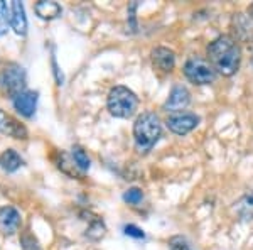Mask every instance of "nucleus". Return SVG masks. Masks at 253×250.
I'll list each match as a JSON object with an SVG mask.
<instances>
[{
	"mask_svg": "<svg viewBox=\"0 0 253 250\" xmlns=\"http://www.w3.org/2000/svg\"><path fill=\"white\" fill-rule=\"evenodd\" d=\"M208 61L216 73L233 76L242 64V48L238 41L228 34L218 36L208 44Z\"/></svg>",
	"mask_w": 253,
	"mask_h": 250,
	"instance_id": "nucleus-1",
	"label": "nucleus"
},
{
	"mask_svg": "<svg viewBox=\"0 0 253 250\" xmlns=\"http://www.w3.org/2000/svg\"><path fill=\"white\" fill-rule=\"evenodd\" d=\"M162 135V124L159 115L145 112L133 124V141L138 154H149Z\"/></svg>",
	"mask_w": 253,
	"mask_h": 250,
	"instance_id": "nucleus-2",
	"label": "nucleus"
},
{
	"mask_svg": "<svg viewBox=\"0 0 253 250\" xmlns=\"http://www.w3.org/2000/svg\"><path fill=\"white\" fill-rule=\"evenodd\" d=\"M108 112L117 118H130L138 108V98L126 87H115L110 90L107 98Z\"/></svg>",
	"mask_w": 253,
	"mask_h": 250,
	"instance_id": "nucleus-3",
	"label": "nucleus"
},
{
	"mask_svg": "<svg viewBox=\"0 0 253 250\" xmlns=\"http://www.w3.org/2000/svg\"><path fill=\"white\" fill-rule=\"evenodd\" d=\"M184 75L194 85H211L216 78L214 68L201 56H191L184 63Z\"/></svg>",
	"mask_w": 253,
	"mask_h": 250,
	"instance_id": "nucleus-4",
	"label": "nucleus"
},
{
	"mask_svg": "<svg viewBox=\"0 0 253 250\" xmlns=\"http://www.w3.org/2000/svg\"><path fill=\"white\" fill-rule=\"evenodd\" d=\"M26 71L19 64H9L0 69V93L14 98L19 93L26 92Z\"/></svg>",
	"mask_w": 253,
	"mask_h": 250,
	"instance_id": "nucleus-5",
	"label": "nucleus"
},
{
	"mask_svg": "<svg viewBox=\"0 0 253 250\" xmlns=\"http://www.w3.org/2000/svg\"><path fill=\"white\" fill-rule=\"evenodd\" d=\"M199 122H201L199 115H196L193 112H186V110L169 113V117L166 118L167 129L175 135H186L193 132L196 127L199 125Z\"/></svg>",
	"mask_w": 253,
	"mask_h": 250,
	"instance_id": "nucleus-6",
	"label": "nucleus"
},
{
	"mask_svg": "<svg viewBox=\"0 0 253 250\" xmlns=\"http://www.w3.org/2000/svg\"><path fill=\"white\" fill-rule=\"evenodd\" d=\"M5 14L9 17V24L12 29L17 32L19 36L27 34V17L26 10H24L22 2L19 0H12V2H5Z\"/></svg>",
	"mask_w": 253,
	"mask_h": 250,
	"instance_id": "nucleus-7",
	"label": "nucleus"
},
{
	"mask_svg": "<svg viewBox=\"0 0 253 250\" xmlns=\"http://www.w3.org/2000/svg\"><path fill=\"white\" fill-rule=\"evenodd\" d=\"M189 103H191L189 90L186 87H182V85H174L169 93V97H167L166 103H164V110L169 113L182 112Z\"/></svg>",
	"mask_w": 253,
	"mask_h": 250,
	"instance_id": "nucleus-8",
	"label": "nucleus"
},
{
	"mask_svg": "<svg viewBox=\"0 0 253 250\" xmlns=\"http://www.w3.org/2000/svg\"><path fill=\"white\" fill-rule=\"evenodd\" d=\"M231 29L236 41H242V43H253V19L250 15L238 12L231 19Z\"/></svg>",
	"mask_w": 253,
	"mask_h": 250,
	"instance_id": "nucleus-9",
	"label": "nucleus"
},
{
	"mask_svg": "<svg viewBox=\"0 0 253 250\" xmlns=\"http://www.w3.org/2000/svg\"><path fill=\"white\" fill-rule=\"evenodd\" d=\"M150 58H152L154 68H157L162 73H170L175 68V52L169 48H154L152 52H150Z\"/></svg>",
	"mask_w": 253,
	"mask_h": 250,
	"instance_id": "nucleus-10",
	"label": "nucleus"
},
{
	"mask_svg": "<svg viewBox=\"0 0 253 250\" xmlns=\"http://www.w3.org/2000/svg\"><path fill=\"white\" fill-rule=\"evenodd\" d=\"M0 132L14 139H27V129L15 117L0 108Z\"/></svg>",
	"mask_w": 253,
	"mask_h": 250,
	"instance_id": "nucleus-11",
	"label": "nucleus"
},
{
	"mask_svg": "<svg viewBox=\"0 0 253 250\" xmlns=\"http://www.w3.org/2000/svg\"><path fill=\"white\" fill-rule=\"evenodd\" d=\"M38 97H39L38 92H29V90H26V92L19 93V95H15L12 98V103H14L15 110H17L20 115L32 117L36 112V106H38Z\"/></svg>",
	"mask_w": 253,
	"mask_h": 250,
	"instance_id": "nucleus-12",
	"label": "nucleus"
},
{
	"mask_svg": "<svg viewBox=\"0 0 253 250\" xmlns=\"http://www.w3.org/2000/svg\"><path fill=\"white\" fill-rule=\"evenodd\" d=\"M20 223H22L20 213L14 206L0 208V230L5 233V235H12V233L17 232Z\"/></svg>",
	"mask_w": 253,
	"mask_h": 250,
	"instance_id": "nucleus-13",
	"label": "nucleus"
},
{
	"mask_svg": "<svg viewBox=\"0 0 253 250\" xmlns=\"http://www.w3.org/2000/svg\"><path fill=\"white\" fill-rule=\"evenodd\" d=\"M34 10H36V14L44 20H52V19L59 17L61 12H63L59 3L52 2V0H41V2H38L34 5Z\"/></svg>",
	"mask_w": 253,
	"mask_h": 250,
	"instance_id": "nucleus-14",
	"label": "nucleus"
},
{
	"mask_svg": "<svg viewBox=\"0 0 253 250\" xmlns=\"http://www.w3.org/2000/svg\"><path fill=\"white\" fill-rule=\"evenodd\" d=\"M22 164H24V161H22V157H20V154L17 152V150L7 149L0 154V167H2L3 171H7V173H14V171H17Z\"/></svg>",
	"mask_w": 253,
	"mask_h": 250,
	"instance_id": "nucleus-15",
	"label": "nucleus"
},
{
	"mask_svg": "<svg viewBox=\"0 0 253 250\" xmlns=\"http://www.w3.org/2000/svg\"><path fill=\"white\" fill-rule=\"evenodd\" d=\"M236 213L243 221L253 220V191H248L247 195L242 196L238 203H236Z\"/></svg>",
	"mask_w": 253,
	"mask_h": 250,
	"instance_id": "nucleus-16",
	"label": "nucleus"
},
{
	"mask_svg": "<svg viewBox=\"0 0 253 250\" xmlns=\"http://www.w3.org/2000/svg\"><path fill=\"white\" fill-rule=\"evenodd\" d=\"M71 155H73V161H75V164H76V167H78V169H81V171H88L89 169V166H91V161H89L88 154L84 152V150L81 149L80 146L73 147Z\"/></svg>",
	"mask_w": 253,
	"mask_h": 250,
	"instance_id": "nucleus-17",
	"label": "nucleus"
},
{
	"mask_svg": "<svg viewBox=\"0 0 253 250\" xmlns=\"http://www.w3.org/2000/svg\"><path fill=\"white\" fill-rule=\"evenodd\" d=\"M167 245H169L170 250H194L193 245H191V242L182 235H175L172 239H169Z\"/></svg>",
	"mask_w": 253,
	"mask_h": 250,
	"instance_id": "nucleus-18",
	"label": "nucleus"
},
{
	"mask_svg": "<svg viewBox=\"0 0 253 250\" xmlns=\"http://www.w3.org/2000/svg\"><path fill=\"white\" fill-rule=\"evenodd\" d=\"M142 200H144V193H142L140 188H130L124 195V201L128 204H138Z\"/></svg>",
	"mask_w": 253,
	"mask_h": 250,
	"instance_id": "nucleus-19",
	"label": "nucleus"
},
{
	"mask_svg": "<svg viewBox=\"0 0 253 250\" xmlns=\"http://www.w3.org/2000/svg\"><path fill=\"white\" fill-rule=\"evenodd\" d=\"M7 24H9V17L5 14V2L0 0V36L7 32Z\"/></svg>",
	"mask_w": 253,
	"mask_h": 250,
	"instance_id": "nucleus-20",
	"label": "nucleus"
},
{
	"mask_svg": "<svg viewBox=\"0 0 253 250\" xmlns=\"http://www.w3.org/2000/svg\"><path fill=\"white\" fill-rule=\"evenodd\" d=\"M125 235L126 237H133V239H145V233L142 228L135 227V225H125Z\"/></svg>",
	"mask_w": 253,
	"mask_h": 250,
	"instance_id": "nucleus-21",
	"label": "nucleus"
},
{
	"mask_svg": "<svg viewBox=\"0 0 253 250\" xmlns=\"http://www.w3.org/2000/svg\"><path fill=\"white\" fill-rule=\"evenodd\" d=\"M248 15H250V17L253 19V3H252L250 7H248Z\"/></svg>",
	"mask_w": 253,
	"mask_h": 250,
	"instance_id": "nucleus-22",
	"label": "nucleus"
}]
</instances>
